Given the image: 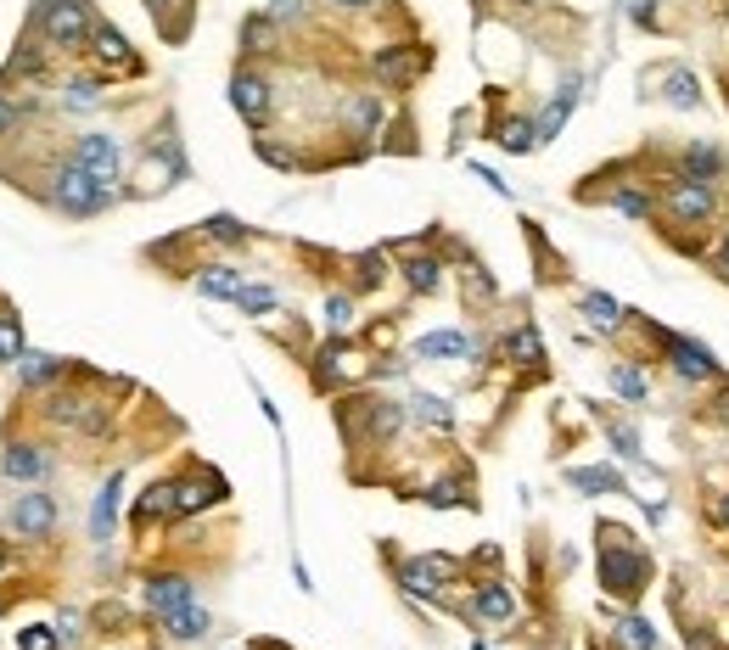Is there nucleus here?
<instances>
[{
    "instance_id": "nucleus-20",
    "label": "nucleus",
    "mask_w": 729,
    "mask_h": 650,
    "mask_svg": "<svg viewBox=\"0 0 729 650\" xmlns=\"http://www.w3.org/2000/svg\"><path fill=\"white\" fill-rule=\"evenodd\" d=\"M477 617H483V622H511L516 617L511 589H505V583H488V589L477 594Z\"/></svg>"
},
{
    "instance_id": "nucleus-47",
    "label": "nucleus",
    "mask_w": 729,
    "mask_h": 650,
    "mask_svg": "<svg viewBox=\"0 0 729 650\" xmlns=\"http://www.w3.org/2000/svg\"><path fill=\"white\" fill-rule=\"evenodd\" d=\"M427 505H460V488L455 482H438V488L427 494Z\"/></svg>"
},
{
    "instance_id": "nucleus-31",
    "label": "nucleus",
    "mask_w": 729,
    "mask_h": 650,
    "mask_svg": "<svg viewBox=\"0 0 729 650\" xmlns=\"http://www.w3.org/2000/svg\"><path fill=\"white\" fill-rule=\"evenodd\" d=\"M500 146H505V152H533V146H539V124H505L500 129Z\"/></svg>"
},
{
    "instance_id": "nucleus-27",
    "label": "nucleus",
    "mask_w": 729,
    "mask_h": 650,
    "mask_svg": "<svg viewBox=\"0 0 729 650\" xmlns=\"http://www.w3.org/2000/svg\"><path fill=\"white\" fill-rule=\"evenodd\" d=\"M23 359V325H17V314H6L0 320V365H17Z\"/></svg>"
},
{
    "instance_id": "nucleus-52",
    "label": "nucleus",
    "mask_w": 729,
    "mask_h": 650,
    "mask_svg": "<svg viewBox=\"0 0 729 650\" xmlns=\"http://www.w3.org/2000/svg\"><path fill=\"white\" fill-rule=\"evenodd\" d=\"M718 269H724V275H729V241H724V247H718Z\"/></svg>"
},
{
    "instance_id": "nucleus-10",
    "label": "nucleus",
    "mask_w": 729,
    "mask_h": 650,
    "mask_svg": "<svg viewBox=\"0 0 729 650\" xmlns=\"http://www.w3.org/2000/svg\"><path fill=\"white\" fill-rule=\"evenodd\" d=\"M230 107H236L247 124H264V118H270V85H264L258 73H236V79H230Z\"/></svg>"
},
{
    "instance_id": "nucleus-29",
    "label": "nucleus",
    "mask_w": 729,
    "mask_h": 650,
    "mask_svg": "<svg viewBox=\"0 0 729 650\" xmlns=\"http://www.w3.org/2000/svg\"><path fill=\"white\" fill-rule=\"evenodd\" d=\"M169 634H174V639H202V634H208V617H202L197 606L174 611V617H169Z\"/></svg>"
},
{
    "instance_id": "nucleus-37",
    "label": "nucleus",
    "mask_w": 729,
    "mask_h": 650,
    "mask_svg": "<svg viewBox=\"0 0 729 650\" xmlns=\"http://www.w3.org/2000/svg\"><path fill=\"white\" fill-rule=\"evenodd\" d=\"M415 415H421V421H432V426H449V421H455V415H449V404H444V398H432V393L415 398Z\"/></svg>"
},
{
    "instance_id": "nucleus-3",
    "label": "nucleus",
    "mask_w": 729,
    "mask_h": 650,
    "mask_svg": "<svg viewBox=\"0 0 729 650\" xmlns=\"http://www.w3.org/2000/svg\"><path fill=\"white\" fill-rule=\"evenodd\" d=\"M51 180H57V185H51V202H57L62 213H79V219H85V213H101V208H107V202L118 197L113 185H101L96 174H85V169H79V163H68V169H57V174H51Z\"/></svg>"
},
{
    "instance_id": "nucleus-40",
    "label": "nucleus",
    "mask_w": 729,
    "mask_h": 650,
    "mask_svg": "<svg viewBox=\"0 0 729 650\" xmlns=\"http://www.w3.org/2000/svg\"><path fill=\"white\" fill-rule=\"evenodd\" d=\"M354 124H359V129H376V124H382V101L359 96V101H354Z\"/></svg>"
},
{
    "instance_id": "nucleus-36",
    "label": "nucleus",
    "mask_w": 729,
    "mask_h": 650,
    "mask_svg": "<svg viewBox=\"0 0 729 650\" xmlns=\"http://www.w3.org/2000/svg\"><path fill=\"white\" fill-rule=\"evenodd\" d=\"M612 387H617L623 398H634V404L645 398V376H640V370H629V365H617V370H612Z\"/></svg>"
},
{
    "instance_id": "nucleus-21",
    "label": "nucleus",
    "mask_w": 729,
    "mask_h": 650,
    "mask_svg": "<svg viewBox=\"0 0 729 650\" xmlns=\"http://www.w3.org/2000/svg\"><path fill=\"white\" fill-rule=\"evenodd\" d=\"M466 354V337L460 331H432V337L415 342V359H460Z\"/></svg>"
},
{
    "instance_id": "nucleus-45",
    "label": "nucleus",
    "mask_w": 729,
    "mask_h": 650,
    "mask_svg": "<svg viewBox=\"0 0 729 650\" xmlns=\"http://www.w3.org/2000/svg\"><path fill=\"white\" fill-rule=\"evenodd\" d=\"M359 281H365V286L382 281V253H365V258H359Z\"/></svg>"
},
{
    "instance_id": "nucleus-48",
    "label": "nucleus",
    "mask_w": 729,
    "mask_h": 650,
    "mask_svg": "<svg viewBox=\"0 0 729 650\" xmlns=\"http://www.w3.org/2000/svg\"><path fill=\"white\" fill-rule=\"evenodd\" d=\"M258 152H264V163H275V169H292V157H286L281 146H270V141H258Z\"/></svg>"
},
{
    "instance_id": "nucleus-32",
    "label": "nucleus",
    "mask_w": 729,
    "mask_h": 650,
    "mask_svg": "<svg viewBox=\"0 0 729 650\" xmlns=\"http://www.w3.org/2000/svg\"><path fill=\"white\" fill-rule=\"evenodd\" d=\"M505 354H511L516 365H539V359H544V348H539V337H533V331H516V337L505 342Z\"/></svg>"
},
{
    "instance_id": "nucleus-54",
    "label": "nucleus",
    "mask_w": 729,
    "mask_h": 650,
    "mask_svg": "<svg viewBox=\"0 0 729 650\" xmlns=\"http://www.w3.org/2000/svg\"><path fill=\"white\" fill-rule=\"evenodd\" d=\"M0 572H6V544H0Z\"/></svg>"
},
{
    "instance_id": "nucleus-38",
    "label": "nucleus",
    "mask_w": 729,
    "mask_h": 650,
    "mask_svg": "<svg viewBox=\"0 0 729 650\" xmlns=\"http://www.w3.org/2000/svg\"><path fill=\"white\" fill-rule=\"evenodd\" d=\"M62 639H57V628H23L17 634V650H57Z\"/></svg>"
},
{
    "instance_id": "nucleus-51",
    "label": "nucleus",
    "mask_w": 729,
    "mask_h": 650,
    "mask_svg": "<svg viewBox=\"0 0 729 650\" xmlns=\"http://www.w3.org/2000/svg\"><path fill=\"white\" fill-rule=\"evenodd\" d=\"M275 17H303V0H275Z\"/></svg>"
},
{
    "instance_id": "nucleus-44",
    "label": "nucleus",
    "mask_w": 729,
    "mask_h": 650,
    "mask_svg": "<svg viewBox=\"0 0 729 650\" xmlns=\"http://www.w3.org/2000/svg\"><path fill=\"white\" fill-rule=\"evenodd\" d=\"M247 51H270V23H264V17L247 23Z\"/></svg>"
},
{
    "instance_id": "nucleus-28",
    "label": "nucleus",
    "mask_w": 729,
    "mask_h": 650,
    "mask_svg": "<svg viewBox=\"0 0 729 650\" xmlns=\"http://www.w3.org/2000/svg\"><path fill=\"white\" fill-rule=\"evenodd\" d=\"M73 107V113H90L101 101V79H68V96H62Z\"/></svg>"
},
{
    "instance_id": "nucleus-4",
    "label": "nucleus",
    "mask_w": 729,
    "mask_h": 650,
    "mask_svg": "<svg viewBox=\"0 0 729 650\" xmlns=\"http://www.w3.org/2000/svg\"><path fill=\"white\" fill-rule=\"evenodd\" d=\"M45 415L57 426H79L85 438H101V432H107V404H101V398H85V393H57Z\"/></svg>"
},
{
    "instance_id": "nucleus-7",
    "label": "nucleus",
    "mask_w": 729,
    "mask_h": 650,
    "mask_svg": "<svg viewBox=\"0 0 729 650\" xmlns=\"http://www.w3.org/2000/svg\"><path fill=\"white\" fill-rule=\"evenodd\" d=\"M449 578H455V561H449V555H421V561H404L399 566V583L410 594H438Z\"/></svg>"
},
{
    "instance_id": "nucleus-53",
    "label": "nucleus",
    "mask_w": 729,
    "mask_h": 650,
    "mask_svg": "<svg viewBox=\"0 0 729 650\" xmlns=\"http://www.w3.org/2000/svg\"><path fill=\"white\" fill-rule=\"evenodd\" d=\"M337 6H382V0H337Z\"/></svg>"
},
{
    "instance_id": "nucleus-8",
    "label": "nucleus",
    "mask_w": 729,
    "mask_h": 650,
    "mask_svg": "<svg viewBox=\"0 0 729 650\" xmlns=\"http://www.w3.org/2000/svg\"><path fill=\"white\" fill-rule=\"evenodd\" d=\"M421 68H427V51H421V45H393V51L376 57V79H382L387 90H404Z\"/></svg>"
},
{
    "instance_id": "nucleus-25",
    "label": "nucleus",
    "mask_w": 729,
    "mask_h": 650,
    "mask_svg": "<svg viewBox=\"0 0 729 650\" xmlns=\"http://www.w3.org/2000/svg\"><path fill=\"white\" fill-rule=\"evenodd\" d=\"M197 292L202 297H236L242 292V275H236L230 264H214V269H202L197 275Z\"/></svg>"
},
{
    "instance_id": "nucleus-9",
    "label": "nucleus",
    "mask_w": 729,
    "mask_h": 650,
    "mask_svg": "<svg viewBox=\"0 0 729 650\" xmlns=\"http://www.w3.org/2000/svg\"><path fill=\"white\" fill-rule=\"evenodd\" d=\"M12 527L23 538H45V533H51V527H57V505H51V494H17Z\"/></svg>"
},
{
    "instance_id": "nucleus-17",
    "label": "nucleus",
    "mask_w": 729,
    "mask_h": 650,
    "mask_svg": "<svg viewBox=\"0 0 729 650\" xmlns=\"http://www.w3.org/2000/svg\"><path fill=\"white\" fill-rule=\"evenodd\" d=\"M572 107H578V79H567V85H561V96L550 101V113L539 118V141H556L561 124L572 118Z\"/></svg>"
},
{
    "instance_id": "nucleus-24",
    "label": "nucleus",
    "mask_w": 729,
    "mask_h": 650,
    "mask_svg": "<svg viewBox=\"0 0 729 650\" xmlns=\"http://www.w3.org/2000/svg\"><path fill=\"white\" fill-rule=\"evenodd\" d=\"M724 174V152L718 146H690L685 152V180H718Z\"/></svg>"
},
{
    "instance_id": "nucleus-2",
    "label": "nucleus",
    "mask_w": 729,
    "mask_h": 650,
    "mask_svg": "<svg viewBox=\"0 0 729 650\" xmlns=\"http://www.w3.org/2000/svg\"><path fill=\"white\" fill-rule=\"evenodd\" d=\"M34 29L51 45L73 51V45H85L96 34V17H90V0H45L40 12H34Z\"/></svg>"
},
{
    "instance_id": "nucleus-16",
    "label": "nucleus",
    "mask_w": 729,
    "mask_h": 650,
    "mask_svg": "<svg viewBox=\"0 0 729 650\" xmlns=\"http://www.w3.org/2000/svg\"><path fill=\"white\" fill-rule=\"evenodd\" d=\"M118 494H124V477H107L96 494V510H90V538H107L113 533V516H118Z\"/></svg>"
},
{
    "instance_id": "nucleus-18",
    "label": "nucleus",
    "mask_w": 729,
    "mask_h": 650,
    "mask_svg": "<svg viewBox=\"0 0 729 650\" xmlns=\"http://www.w3.org/2000/svg\"><path fill=\"white\" fill-rule=\"evenodd\" d=\"M62 376V359H51V354H23L17 359V382L23 387H45V382H57Z\"/></svg>"
},
{
    "instance_id": "nucleus-39",
    "label": "nucleus",
    "mask_w": 729,
    "mask_h": 650,
    "mask_svg": "<svg viewBox=\"0 0 729 650\" xmlns=\"http://www.w3.org/2000/svg\"><path fill=\"white\" fill-rule=\"evenodd\" d=\"M348 320H354V303H348V297H331V303H326V325H331V331H348Z\"/></svg>"
},
{
    "instance_id": "nucleus-15",
    "label": "nucleus",
    "mask_w": 729,
    "mask_h": 650,
    "mask_svg": "<svg viewBox=\"0 0 729 650\" xmlns=\"http://www.w3.org/2000/svg\"><path fill=\"white\" fill-rule=\"evenodd\" d=\"M0 471L12 482H34V477H45V454L34 443H12V449L0 454Z\"/></svg>"
},
{
    "instance_id": "nucleus-49",
    "label": "nucleus",
    "mask_w": 729,
    "mask_h": 650,
    "mask_svg": "<svg viewBox=\"0 0 729 650\" xmlns=\"http://www.w3.org/2000/svg\"><path fill=\"white\" fill-rule=\"evenodd\" d=\"M0 135H17V107L0 96Z\"/></svg>"
},
{
    "instance_id": "nucleus-50",
    "label": "nucleus",
    "mask_w": 729,
    "mask_h": 650,
    "mask_svg": "<svg viewBox=\"0 0 729 650\" xmlns=\"http://www.w3.org/2000/svg\"><path fill=\"white\" fill-rule=\"evenodd\" d=\"M713 522H718V527H729V494H718V499H713Z\"/></svg>"
},
{
    "instance_id": "nucleus-6",
    "label": "nucleus",
    "mask_w": 729,
    "mask_h": 650,
    "mask_svg": "<svg viewBox=\"0 0 729 650\" xmlns=\"http://www.w3.org/2000/svg\"><path fill=\"white\" fill-rule=\"evenodd\" d=\"M73 163H79L85 174H96L101 185H113L118 180V141H113V135H79Z\"/></svg>"
},
{
    "instance_id": "nucleus-23",
    "label": "nucleus",
    "mask_w": 729,
    "mask_h": 650,
    "mask_svg": "<svg viewBox=\"0 0 729 650\" xmlns=\"http://www.w3.org/2000/svg\"><path fill=\"white\" fill-rule=\"evenodd\" d=\"M174 482H158V488H146L141 505H135V522H158V516H174Z\"/></svg>"
},
{
    "instance_id": "nucleus-30",
    "label": "nucleus",
    "mask_w": 729,
    "mask_h": 650,
    "mask_svg": "<svg viewBox=\"0 0 729 650\" xmlns=\"http://www.w3.org/2000/svg\"><path fill=\"white\" fill-rule=\"evenodd\" d=\"M404 281H410L415 292H438V258H410V264H404Z\"/></svg>"
},
{
    "instance_id": "nucleus-1",
    "label": "nucleus",
    "mask_w": 729,
    "mask_h": 650,
    "mask_svg": "<svg viewBox=\"0 0 729 650\" xmlns=\"http://www.w3.org/2000/svg\"><path fill=\"white\" fill-rule=\"evenodd\" d=\"M601 583L623 600H634L651 583V561H645V550H629L623 527H601Z\"/></svg>"
},
{
    "instance_id": "nucleus-35",
    "label": "nucleus",
    "mask_w": 729,
    "mask_h": 650,
    "mask_svg": "<svg viewBox=\"0 0 729 650\" xmlns=\"http://www.w3.org/2000/svg\"><path fill=\"white\" fill-rule=\"evenodd\" d=\"M236 303H242V314H270L275 309V292H270V286H242Z\"/></svg>"
},
{
    "instance_id": "nucleus-43",
    "label": "nucleus",
    "mask_w": 729,
    "mask_h": 650,
    "mask_svg": "<svg viewBox=\"0 0 729 650\" xmlns=\"http://www.w3.org/2000/svg\"><path fill=\"white\" fill-rule=\"evenodd\" d=\"M612 443H617V454H623V460H640V438H634L629 426H612Z\"/></svg>"
},
{
    "instance_id": "nucleus-12",
    "label": "nucleus",
    "mask_w": 729,
    "mask_h": 650,
    "mask_svg": "<svg viewBox=\"0 0 729 650\" xmlns=\"http://www.w3.org/2000/svg\"><path fill=\"white\" fill-rule=\"evenodd\" d=\"M146 606L158 611V617H174V611L191 606V578H180V572H163V578L146 583Z\"/></svg>"
},
{
    "instance_id": "nucleus-22",
    "label": "nucleus",
    "mask_w": 729,
    "mask_h": 650,
    "mask_svg": "<svg viewBox=\"0 0 729 650\" xmlns=\"http://www.w3.org/2000/svg\"><path fill=\"white\" fill-rule=\"evenodd\" d=\"M572 488H584V494H623V477L606 466H584V471H567Z\"/></svg>"
},
{
    "instance_id": "nucleus-5",
    "label": "nucleus",
    "mask_w": 729,
    "mask_h": 650,
    "mask_svg": "<svg viewBox=\"0 0 729 650\" xmlns=\"http://www.w3.org/2000/svg\"><path fill=\"white\" fill-rule=\"evenodd\" d=\"M668 213L679 219V225L713 219V191H707V180H673L668 185Z\"/></svg>"
},
{
    "instance_id": "nucleus-34",
    "label": "nucleus",
    "mask_w": 729,
    "mask_h": 650,
    "mask_svg": "<svg viewBox=\"0 0 729 650\" xmlns=\"http://www.w3.org/2000/svg\"><path fill=\"white\" fill-rule=\"evenodd\" d=\"M612 208H617V213H629V219H651V213H657V202L640 197V191H617Z\"/></svg>"
},
{
    "instance_id": "nucleus-11",
    "label": "nucleus",
    "mask_w": 729,
    "mask_h": 650,
    "mask_svg": "<svg viewBox=\"0 0 729 650\" xmlns=\"http://www.w3.org/2000/svg\"><path fill=\"white\" fill-rule=\"evenodd\" d=\"M90 40H96L90 51H96V62L107 73H135V68H141V62H135V51H129V40L113 29V23H96V34H90Z\"/></svg>"
},
{
    "instance_id": "nucleus-26",
    "label": "nucleus",
    "mask_w": 729,
    "mask_h": 650,
    "mask_svg": "<svg viewBox=\"0 0 729 650\" xmlns=\"http://www.w3.org/2000/svg\"><path fill=\"white\" fill-rule=\"evenodd\" d=\"M584 314H589V325L612 331V325L623 320V303H617V297H606V292H589V297H584Z\"/></svg>"
},
{
    "instance_id": "nucleus-13",
    "label": "nucleus",
    "mask_w": 729,
    "mask_h": 650,
    "mask_svg": "<svg viewBox=\"0 0 729 650\" xmlns=\"http://www.w3.org/2000/svg\"><path fill=\"white\" fill-rule=\"evenodd\" d=\"M180 494H174V516H191V510H202V505H214L219 494H225V482L219 477H191V482H174Z\"/></svg>"
},
{
    "instance_id": "nucleus-41",
    "label": "nucleus",
    "mask_w": 729,
    "mask_h": 650,
    "mask_svg": "<svg viewBox=\"0 0 729 650\" xmlns=\"http://www.w3.org/2000/svg\"><path fill=\"white\" fill-rule=\"evenodd\" d=\"M623 12H629L640 29H657V0H623Z\"/></svg>"
},
{
    "instance_id": "nucleus-42",
    "label": "nucleus",
    "mask_w": 729,
    "mask_h": 650,
    "mask_svg": "<svg viewBox=\"0 0 729 650\" xmlns=\"http://www.w3.org/2000/svg\"><path fill=\"white\" fill-rule=\"evenodd\" d=\"M208 236H219V241H242L247 230L236 225V219H230V213H219V219H208Z\"/></svg>"
},
{
    "instance_id": "nucleus-33",
    "label": "nucleus",
    "mask_w": 729,
    "mask_h": 650,
    "mask_svg": "<svg viewBox=\"0 0 729 650\" xmlns=\"http://www.w3.org/2000/svg\"><path fill=\"white\" fill-rule=\"evenodd\" d=\"M668 101H673V107H701L696 79H690V73H668Z\"/></svg>"
},
{
    "instance_id": "nucleus-14",
    "label": "nucleus",
    "mask_w": 729,
    "mask_h": 650,
    "mask_svg": "<svg viewBox=\"0 0 729 650\" xmlns=\"http://www.w3.org/2000/svg\"><path fill=\"white\" fill-rule=\"evenodd\" d=\"M668 354H673V370H679V376H690V382H701V376H718L713 354H707V348H696V342L668 337Z\"/></svg>"
},
{
    "instance_id": "nucleus-19",
    "label": "nucleus",
    "mask_w": 729,
    "mask_h": 650,
    "mask_svg": "<svg viewBox=\"0 0 729 650\" xmlns=\"http://www.w3.org/2000/svg\"><path fill=\"white\" fill-rule=\"evenodd\" d=\"M612 634H617V645H623V650H657V628H651L645 617H617Z\"/></svg>"
},
{
    "instance_id": "nucleus-46",
    "label": "nucleus",
    "mask_w": 729,
    "mask_h": 650,
    "mask_svg": "<svg viewBox=\"0 0 729 650\" xmlns=\"http://www.w3.org/2000/svg\"><path fill=\"white\" fill-rule=\"evenodd\" d=\"M57 639H62V645L79 639V611H62V617H57Z\"/></svg>"
}]
</instances>
